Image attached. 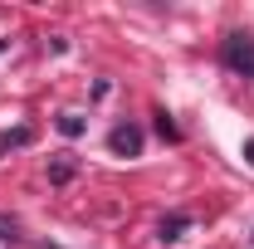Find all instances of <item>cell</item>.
<instances>
[{"label": "cell", "instance_id": "obj_4", "mask_svg": "<svg viewBox=\"0 0 254 249\" xmlns=\"http://www.w3.org/2000/svg\"><path fill=\"white\" fill-rule=\"evenodd\" d=\"M59 132H64V137H78V132H83V118H78V113H64V118H59Z\"/></svg>", "mask_w": 254, "mask_h": 249}, {"label": "cell", "instance_id": "obj_2", "mask_svg": "<svg viewBox=\"0 0 254 249\" xmlns=\"http://www.w3.org/2000/svg\"><path fill=\"white\" fill-rule=\"evenodd\" d=\"M108 147H113L118 156H137L142 152V127H132V123L113 127V132H108Z\"/></svg>", "mask_w": 254, "mask_h": 249}, {"label": "cell", "instance_id": "obj_1", "mask_svg": "<svg viewBox=\"0 0 254 249\" xmlns=\"http://www.w3.org/2000/svg\"><path fill=\"white\" fill-rule=\"evenodd\" d=\"M220 59H225V68H235V73H245V78H254V34H230L220 44Z\"/></svg>", "mask_w": 254, "mask_h": 249}, {"label": "cell", "instance_id": "obj_5", "mask_svg": "<svg viewBox=\"0 0 254 249\" xmlns=\"http://www.w3.org/2000/svg\"><path fill=\"white\" fill-rule=\"evenodd\" d=\"M245 161H250V166H254V137H250V142H245Z\"/></svg>", "mask_w": 254, "mask_h": 249}, {"label": "cell", "instance_id": "obj_3", "mask_svg": "<svg viewBox=\"0 0 254 249\" xmlns=\"http://www.w3.org/2000/svg\"><path fill=\"white\" fill-rule=\"evenodd\" d=\"M190 225V215H171V220H161V240L171 245V240H181V230Z\"/></svg>", "mask_w": 254, "mask_h": 249}]
</instances>
